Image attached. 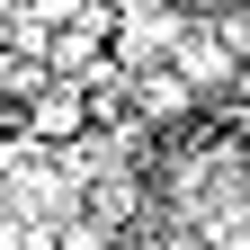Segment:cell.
Returning a JSON list of instances; mask_svg holds the SVG:
<instances>
[{
    "label": "cell",
    "mask_w": 250,
    "mask_h": 250,
    "mask_svg": "<svg viewBox=\"0 0 250 250\" xmlns=\"http://www.w3.org/2000/svg\"><path fill=\"white\" fill-rule=\"evenodd\" d=\"M18 125H27V134H36V143H72L81 134V125H89V99H81V81H36V89H27V107H18Z\"/></svg>",
    "instance_id": "6da1fadb"
},
{
    "label": "cell",
    "mask_w": 250,
    "mask_h": 250,
    "mask_svg": "<svg viewBox=\"0 0 250 250\" xmlns=\"http://www.w3.org/2000/svg\"><path fill=\"white\" fill-rule=\"evenodd\" d=\"M81 9H89V0H18V18H27V36H36V45H45V27H72Z\"/></svg>",
    "instance_id": "7a4b0ae2"
},
{
    "label": "cell",
    "mask_w": 250,
    "mask_h": 250,
    "mask_svg": "<svg viewBox=\"0 0 250 250\" xmlns=\"http://www.w3.org/2000/svg\"><path fill=\"white\" fill-rule=\"evenodd\" d=\"M0 54H9V9H0Z\"/></svg>",
    "instance_id": "5b68a950"
},
{
    "label": "cell",
    "mask_w": 250,
    "mask_h": 250,
    "mask_svg": "<svg viewBox=\"0 0 250 250\" xmlns=\"http://www.w3.org/2000/svg\"><path fill=\"white\" fill-rule=\"evenodd\" d=\"M54 250H116V241H107L99 224H62V232H54Z\"/></svg>",
    "instance_id": "277c9868"
},
{
    "label": "cell",
    "mask_w": 250,
    "mask_h": 250,
    "mask_svg": "<svg viewBox=\"0 0 250 250\" xmlns=\"http://www.w3.org/2000/svg\"><path fill=\"white\" fill-rule=\"evenodd\" d=\"M143 107H152V116H188V81H179V72H152V81H143Z\"/></svg>",
    "instance_id": "3957f363"
}]
</instances>
